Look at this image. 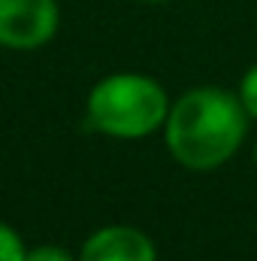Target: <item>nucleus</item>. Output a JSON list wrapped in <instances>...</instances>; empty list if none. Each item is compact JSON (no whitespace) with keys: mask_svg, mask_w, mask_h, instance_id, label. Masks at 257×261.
I'll use <instances>...</instances> for the list:
<instances>
[{"mask_svg":"<svg viewBox=\"0 0 257 261\" xmlns=\"http://www.w3.org/2000/svg\"><path fill=\"white\" fill-rule=\"evenodd\" d=\"M248 122L251 119L233 91L200 85L170 103L164 143L182 167L215 170L242 149Z\"/></svg>","mask_w":257,"mask_h":261,"instance_id":"obj_1","label":"nucleus"},{"mask_svg":"<svg viewBox=\"0 0 257 261\" xmlns=\"http://www.w3.org/2000/svg\"><path fill=\"white\" fill-rule=\"evenodd\" d=\"M170 97L148 73H109L94 82L85 100V128L112 140H145L164 130Z\"/></svg>","mask_w":257,"mask_h":261,"instance_id":"obj_2","label":"nucleus"},{"mask_svg":"<svg viewBox=\"0 0 257 261\" xmlns=\"http://www.w3.org/2000/svg\"><path fill=\"white\" fill-rule=\"evenodd\" d=\"M61 28L58 0H0V46L30 52L46 46Z\"/></svg>","mask_w":257,"mask_h":261,"instance_id":"obj_3","label":"nucleus"},{"mask_svg":"<svg viewBox=\"0 0 257 261\" xmlns=\"http://www.w3.org/2000/svg\"><path fill=\"white\" fill-rule=\"evenodd\" d=\"M79 261H157V246L142 228L103 225L85 237Z\"/></svg>","mask_w":257,"mask_h":261,"instance_id":"obj_4","label":"nucleus"},{"mask_svg":"<svg viewBox=\"0 0 257 261\" xmlns=\"http://www.w3.org/2000/svg\"><path fill=\"white\" fill-rule=\"evenodd\" d=\"M0 261H27V246L21 234L0 219Z\"/></svg>","mask_w":257,"mask_h":261,"instance_id":"obj_5","label":"nucleus"},{"mask_svg":"<svg viewBox=\"0 0 257 261\" xmlns=\"http://www.w3.org/2000/svg\"><path fill=\"white\" fill-rule=\"evenodd\" d=\"M236 97H239V103L245 107L248 119H251V122H257V64H251L245 73H242Z\"/></svg>","mask_w":257,"mask_h":261,"instance_id":"obj_6","label":"nucleus"},{"mask_svg":"<svg viewBox=\"0 0 257 261\" xmlns=\"http://www.w3.org/2000/svg\"><path fill=\"white\" fill-rule=\"evenodd\" d=\"M27 261H79V255H73L64 246L43 243V246H30L27 249Z\"/></svg>","mask_w":257,"mask_h":261,"instance_id":"obj_7","label":"nucleus"},{"mask_svg":"<svg viewBox=\"0 0 257 261\" xmlns=\"http://www.w3.org/2000/svg\"><path fill=\"white\" fill-rule=\"evenodd\" d=\"M142 3H170V0H142Z\"/></svg>","mask_w":257,"mask_h":261,"instance_id":"obj_8","label":"nucleus"},{"mask_svg":"<svg viewBox=\"0 0 257 261\" xmlns=\"http://www.w3.org/2000/svg\"><path fill=\"white\" fill-rule=\"evenodd\" d=\"M254 161H257V143H254Z\"/></svg>","mask_w":257,"mask_h":261,"instance_id":"obj_9","label":"nucleus"}]
</instances>
